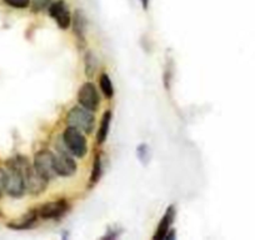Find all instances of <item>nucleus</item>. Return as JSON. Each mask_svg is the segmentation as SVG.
<instances>
[{
    "instance_id": "obj_5",
    "label": "nucleus",
    "mask_w": 255,
    "mask_h": 240,
    "mask_svg": "<svg viewBox=\"0 0 255 240\" xmlns=\"http://www.w3.org/2000/svg\"><path fill=\"white\" fill-rule=\"evenodd\" d=\"M78 100L80 105L90 112H95L100 104L99 95H98L97 88L92 83H85L82 85L78 93Z\"/></svg>"
},
{
    "instance_id": "obj_12",
    "label": "nucleus",
    "mask_w": 255,
    "mask_h": 240,
    "mask_svg": "<svg viewBox=\"0 0 255 240\" xmlns=\"http://www.w3.org/2000/svg\"><path fill=\"white\" fill-rule=\"evenodd\" d=\"M100 83V89H102L103 94L107 98H112L114 95V88H113L112 80H110L109 75L108 74H102L99 78Z\"/></svg>"
},
{
    "instance_id": "obj_14",
    "label": "nucleus",
    "mask_w": 255,
    "mask_h": 240,
    "mask_svg": "<svg viewBox=\"0 0 255 240\" xmlns=\"http://www.w3.org/2000/svg\"><path fill=\"white\" fill-rule=\"evenodd\" d=\"M100 175H102V160H100V156H95L94 165H93V171L92 176H90V185H94L95 183L99 182Z\"/></svg>"
},
{
    "instance_id": "obj_8",
    "label": "nucleus",
    "mask_w": 255,
    "mask_h": 240,
    "mask_svg": "<svg viewBox=\"0 0 255 240\" xmlns=\"http://www.w3.org/2000/svg\"><path fill=\"white\" fill-rule=\"evenodd\" d=\"M55 169L58 175L72 176L77 171V164L72 156L60 149L58 155H55Z\"/></svg>"
},
{
    "instance_id": "obj_3",
    "label": "nucleus",
    "mask_w": 255,
    "mask_h": 240,
    "mask_svg": "<svg viewBox=\"0 0 255 240\" xmlns=\"http://www.w3.org/2000/svg\"><path fill=\"white\" fill-rule=\"evenodd\" d=\"M34 168L48 182L58 175L55 169V155L51 151H39L34 158Z\"/></svg>"
},
{
    "instance_id": "obj_9",
    "label": "nucleus",
    "mask_w": 255,
    "mask_h": 240,
    "mask_svg": "<svg viewBox=\"0 0 255 240\" xmlns=\"http://www.w3.org/2000/svg\"><path fill=\"white\" fill-rule=\"evenodd\" d=\"M174 218H175V208L171 205L166 209L165 214H164L163 219H161L160 225L156 229L155 235H154V239H165L168 237V232L170 230L171 224L174 222Z\"/></svg>"
},
{
    "instance_id": "obj_18",
    "label": "nucleus",
    "mask_w": 255,
    "mask_h": 240,
    "mask_svg": "<svg viewBox=\"0 0 255 240\" xmlns=\"http://www.w3.org/2000/svg\"><path fill=\"white\" fill-rule=\"evenodd\" d=\"M93 55L92 54H89V55H87V75H89V77H92L93 73H94L95 70V67H93L92 65V62H93Z\"/></svg>"
},
{
    "instance_id": "obj_13",
    "label": "nucleus",
    "mask_w": 255,
    "mask_h": 240,
    "mask_svg": "<svg viewBox=\"0 0 255 240\" xmlns=\"http://www.w3.org/2000/svg\"><path fill=\"white\" fill-rule=\"evenodd\" d=\"M84 16H83V14L80 13V11H77L74 15V30H75V34L78 35V38L79 39H84Z\"/></svg>"
},
{
    "instance_id": "obj_15",
    "label": "nucleus",
    "mask_w": 255,
    "mask_h": 240,
    "mask_svg": "<svg viewBox=\"0 0 255 240\" xmlns=\"http://www.w3.org/2000/svg\"><path fill=\"white\" fill-rule=\"evenodd\" d=\"M49 3H50V0H33L31 8L34 11H41L48 8Z\"/></svg>"
},
{
    "instance_id": "obj_2",
    "label": "nucleus",
    "mask_w": 255,
    "mask_h": 240,
    "mask_svg": "<svg viewBox=\"0 0 255 240\" xmlns=\"http://www.w3.org/2000/svg\"><path fill=\"white\" fill-rule=\"evenodd\" d=\"M63 140L69 153L77 158H83L87 154V140L79 129L68 126L63 134Z\"/></svg>"
},
{
    "instance_id": "obj_17",
    "label": "nucleus",
    "mask_w": 255,
    "mask_h": 240,
    "mask_svg": "<svg viewBox=\"0 0 255 240\" xmlns=\"http://www.w3.org/2000/svg\"><path fill=\"white\" fill-rule=\"evenodd\" d=\"M5 183H6V171L4 169L0 168V198L3 194V190H5Z\"/></svg>"
},
{
    "instance_id": "obj_1",
    "label": "nucleus",
    "mask_w": 255,
    "mask_h": 240,
    "mask_svg": "<svg viewBox=\"0 0 255 240\" xmlns=\"http://www.w3.org/2000/svg\"><path fill=\"white\" fill-rule=\"evenodd\" d=\"M95 118L92 112L83 107H74L67 117V123L69 126L79 129L84 133H92L94 129Z\"/></svg>"
},
{
    "instance_id": "obj_7",
    "label": "nucleus",
    "mask_w": 255,
    "mask_h": 240,
    "mask_svg": "<svg viewBox=\"0 0 255 240\" xmlns=\"http://www.w3.org/2000/svg\"><path fill=\"white\" fill-rule=\"evenodd\" d=\"M49 14H50L51 18L56 21L59 28L61 29L69 28L72 18H70L69 9H68L67 4L64 3L63 0H59V1H56V3L51 4L50 8H49Z\"/></svg>"
},
{
    "instance_id": "obj_19",
    "label": "nucleus",
    "mask_w": 255,
    "mask_h": 240,
    "mask_svg": "<svg viewBox=\"0 0 255 240\" xmlns=\"http://www.w3.org/2000/svg\"><path fill=\"white\" fill-rule=\"evenodd\" d=\"M148 3H149V0H141V4H143L144 9L148 8Z\"/></svg>"
},
{
    "instance_id": "obj_4",
    "label": "nucleus",
    "mask_w": 255,
    "mask_h": 240,
    "mask_svg": "<svg viewBox=\"0 0 255 240\" xmlns=\"http://www.w3.org/2000/svg\"><path fill=\"white\" fill-rule=\"evenodd\" d=\"M5 190L10 197L19 198L25 192V182L21 171L15 166L8 165V171H6V183Z\"/></svg>"
},
{
    "instance_id": "obj_16",
    "label": "nucleus",
    "mask_w": 255,
    "mask_h": 240,
    "mask_svg": "<svg viewBox=\"0 0 255 240\" xmlns=\"http://www.w3.org/2000/svg\"><path fill=\"white\" fill-rule=\"evenodd\" d=\"M5 3L13 6V8L24 9L28 8V5L30 4V0H5Z\"/></svg>"
},
{
    "instance_id": "obj_11",
    "label": "nucleus",
    "mask_w": 255,
    "mask_h": 240,
    "mask_svg": "<svg viewBox=\"0 0 255 240\" xmlns=\"http://www.w3.org/2000/svg\"><path fill=\"white\" fill-rule=\"evenodd\" d=\"M110 121H112V112H105V114L103 115L99 130H98L97 134V140L99 144H103L105 141V139H107L108 133H109Z\"/></svg>"
},
{
    "instance_id": "obj_6",
    "label": "nucleus",
    "mask_w": 255,
    "mask_h": 240,
    "mask_svg": "<svg viewBox=\"0 0 255 240\" xmlns=\"http://www.w3.org/2000/svg\"><path fill=\"white\" fill-rule=\"evenodd\" d=\"M69 210V204L64 199L46 203L38 209V215L41 219H58Z\"/></svg>"
},
{
    "instance_id": "obj_10",
    "label": "nucleus",
    "mask_w": 255,
    "mask_h": 240,
    "mask_svg": "<svg viewBox=\"0 0 255 240\" xmlns=\"http://www.w3.org/2000/svg\"><path fill=\"white\" fill-rule=\"evenodd\" d=\"M39 218L38 210H31L28 214H25L24 217H21L20 219H15L14 222L9 223L8 227L11 229L15 230H21V229H28L30 228L34 223L36 222V219Z\"/></svg>"
}]
</instances>
